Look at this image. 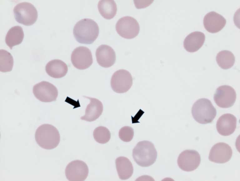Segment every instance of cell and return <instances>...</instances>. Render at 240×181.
I'll list each match as a JSON object with an SVG mask.
<instances>
[{
  "instance_id": "1",
  "label": "cell",
  "mask_w": 240,
  "mask_h": 181,
  "mask_svg": "<svg viewBox=\"0 0 240 181\" xmlns=\"http://www.w3.org/2000/svg\"><path fill=\"white\" fill-rule=\"evenodd\" d=\"M99 33L98 24L93 20L85 18L79 21L75 25L73 34L78 43L89 44L97 38Z\"/></svg>"
},
{
  "instance_id": "2",
  "label": "cell",
  "mask_w": 240,
  "mask_h": 181,
  "mask_svg": "<svg viewBox=\"0 0 240 181\" xmlns=\"http://www.w3.org/2000/svg\"><path fill=\"white\" fill-rule=\"evenodd\" d=\"M35 137L38 144L46 149L55 148L60 141V135L58 130L48 124L39 126L36 130Z\"/></svg>"
},
{
  "instance_id": "3",
  "label": "cell",
  "mask_w": 240,
  "mask_h": 181,
  "mask_svg": "<svg viewBox=\"0 0 240 181\" xmlns=\"http://www.w3.org/2000/svg\"><path fill=\"white\" fill-rule=\"evenodd\" d=\"M157 153L153 144L144 140L138 142L132 150V157L136 163L143 167L149 166L155 162Z\"/></svg>"
},
{
  "instance_id": "4",
  "label": "cell",
  "mask_w": 240,
  "mask_h": 181,
  "mask_svg": "<svg viewBox=\"0 0 240 181\" xmlns=\"http://www.w3.org/2000/svg\"><path fill=\"white\" fill-rule=\"evenodd\" d=\"M191 111L194 119L202 124L212 123L217 114L216 110L211 101L205 98L197 100L193 104Z\"/></svg>"
},
{
  "instance_id": "5",
  "label": "cell",
  "mask_w": 240,
  "mask_h": 181,
  "mask_svg": "<svg viewBox=\"0 0 240 181\" xmlns=\"http://www.w3.org/2000/svg\"><path fill=\"white\" fill-rule=\"evenodd\" d=\"M13 13L17 22L27 26L34 24L38 17L36 8L32 4L28 2L17 4L14 8Z\"/></svg>"
},
{
  "instance_id": "6",
  "label": "cell",
  "mask_w": 240,
  "mask_h": 181,
  "mask_svg": "<svg viewBox=\"0 0 240 181\" xmlns=\"http://www.w3.org/2000/svg\"><path fill=\"white\" fill-rule=\"evenodd\" d=\"M116 29L121 37L130 39L138 35L139 32L140 27L135 19L131 17L125 16L118 21L116 25Z\"/></svg>"
},
{
  "instance_id": "7",
  "label": "cell",
  "mask_w": 240,
  "mask_h": 181,
  "mask_svg": "<svg viewBox=\"0 0 240 181\" xmlns=\"http://www.w3.org/2000/svg\"><path fill=\"white\" fill-rule=\"evenodd\" d=\"M111 87L114 91L119 93L127 92L132 84V78L130 73L125 69L116 71L111 79Z\"/></svg>"
},
{
  "instance_id": "8",
  "label": "cell",
  "mask_w": 240,
  "mask_h": 181,
  "mask_svg": "<svg viewBox=\"0 0 240 181\" xmlns=\"http://www.w3.org/2000/svg\"><path fill=\"white\" fill-rule=\"evenodd\" d=\"M236 93L231 87L223 85L218 87L213 96L214 100L219 107L227 108L232 106L235 102Z\"/></svg>"
},
{
  "instance_id": "9",
  "label": "cell",
  "mask_w": 240,
  "mask_h": 181,
  "mask_svg": "<svg viewBox=\"0 0 240 181\" xmlns=\"http://www.w3.org/2000/svg\"><path fill=\"white\" fill-rule=\"evenodd\" d=\"M33 92L36 98L43 102L55 101L58 94L56 87L52 83L45 81L35 85Z\"/></svg>"
},
{
  "instance_id": "10",
  "label": "cell",
  "mask_w": 240,
  "mask_h": 181,
  "mask_svg": "<svg viewBox=\"0 0 240 181\" xmlns=\"http://www.w3.org/2000/svg\"><path fill=\"white\" fill-rule=\"evenodd\" d=\"M89 170L87 164L83 161L73 160L67 165L65 174L67 179L70 181H82L87 178Z\"/></svg>"
},
{
  "instance_id": "11",
  "label": "cell",
  "mask_w": 240,
  "mask_h": 181,
  "mask_svg": "<svg viewBox=\"0 0 240 181\" xmlns=\"http://www.w3.org/2000/svg\"><path fill=\"white\" fill-rule=\"evenodd\" d=\"M201 162L199 154L194 150H184L179 155L177 163L179 167L182 170L192 171L196 169Z\"/></svg>"
},
{
  "instance_id": "12",
  "label": "cell",
  "mask_w": 240,
  "mask_h": 181,
  "mask_svg": "<svg viewBox=\"0 0 240 181\" xmlns=\"http://www.w3.org/2000/svg\"><path fill=\"white\" fill-rule=\"evenodd\" d=\"M71 61L74 66L77 69H86L89 67L93 62L91 52L86 47H78L72 52Z\"/></svg>"
},
{
  "instance_id": "13",
  "label": "cell",
  "mask_w": 240,
  "mask_h": 181,
  "mask_svg": "<svg viewBox=\"0 0 240 181\" xmlns=\"http://www.w3.org/2000/svg\"><path fill=\"white\" fill-rule=\"evenodd\" d=\"M232 153V149L229 145L224 143H218L211 148L208 158L211 162L223 163L230 160Z\"/></svg>"
},
{
  "instance_id": "14",
  "label": "cell",
  "mask_w": 240,
  "mask_h": 181,
  "mask_svg": "<svg viewBox=\"0 0 240 181\" xmlns=\"http://www.w3.org/2000/svg\"><path fill=\"white\" fill-rule=\"evenodd\" d=\"M203 23L205 29L208 32L215 33L221 31L224 27L226 21L221 15L212 11L205 15Z\"/></svg>"
},
{
  "instance_id": "15",
  "label": "cell",
  "mask_w": 240,
  "mask_h": 181,
  "mask_svg": "<svg viewBox=\"0 0 240 181\" xmlns=\"http://www.w3.org/2000/svg\"><path fill=\"white\" fill-rule=\"evenodd\" d=\"M96 56L98 64L104 68L111 67L116 61L115 52L112 48L106 45L98 47L96 50Z\"/></svg>"
},
{
  "instance_id": "16",
  "label": "cell",
  "mask_w": 240,
  "mask_h": 181,
  "mask_svg": "<svg viewBox=\"0 0 240 181\" xmlns=\"http://www.w3.org/2000/svg\"><path fill=\"white\" fill-rule=\"evenodd\" d=\"M237 118L233 115L226 113L222 115L216 123V128L221 135L228 136L232 134L236 128Z\"/></svg>"
},
{
  "instance_id": "17",
  "label": "cell",
  "mask_w": 240,
  "mask_h": 181,
  "mask_svg": "<svg viewBox=\"0 0 240 181\" xmlns=\"http://www.w3.org/2000/svg\"><path fill=\"white\" fill-rule=\"evenodd\" d=\"M84 97L89 99L90 103L87 107L85 114L81 117L80 119L89 122L95 121L102 114L103 110L102 103L100 100L96 98Z\"/></svg>"
},
{
  "instance_id": "18",
  "label": "cell",
  "mask_w": 240,
  "mask_h": 181,
  "mask_svg": "<svg viewBox=\"0 0 240 181\" xmlns=\"http://www.w3.org/2000/svg\"><path fill=\"white\" fill-rule=\"evenodd\" d=\"M205 38L204 34L201 32L192 33L186 37L184 41V48L189 52H195L203 45Z\"/></svg>"
},
{
  "instance_id": "19",
  "label": "cell",
  "mask_w": 240,
  "mask_h": 181,
  "mask_svg": "<svg viewBox=\"0 0 240 181\" xmlns=\"http://www.w3.org/2000/svg\"><path fill=\"white\" fill-rule=\"evenodd\" d=\"M45 70L50 77L54 78H60L66 75L68 71V67L63 61L59 59H54L47 63Z\"/></svg>"
},
{
  "instance_id": "20",
  "label": "cell",
  "mask_w": 240,
  "mask_h": 181,
  "mask_svg": "<svg viewBox=\"0 0 240 181\" xmlns=\"http://www.w3.org/2000/svg\"><path fill=\"white\" fill-rule=\"evenodd\" d=\"M117 172L119 178L125 180L129 178L132 175L133 168L130 160L125 157H119L115 160Z\"/></svg>"
},
{
  "instance_id": "21",
  "label": "cell",
  "mask_w": 240,
  "mask_h": 181,
  "mask_svg": "<svg viewBox=\"0 0 240 181\" xmlns=\"http://www.w3.org/2000/svg\"><path fill=\"white\" fill-rule=\"evenodd\" d=\"M24 33L22 28L18 26L11 28L5 37L6 44L12 49L13 47L20 44L23 41Z\"/></svg>"
},
{
  "instance_id": "22",
  "label": "cell",
  "mask_w": 240,
  "mask_h": 181,
  "mask_svg": "<svg viewBox=\"0 0 240 181\" xmlns=\"http://www.w3.org/2000/svg\"><path fill=\"white\" fill-rule=\"evenodd\" d=\"M98 7L100 14L105 19H111L116 14L117 5L113 0H101Z\"/></svg>"
},
{
  "instance_id": "23",
  "label": "cell",
  "mask_w": 240,
  "mask_h": 181,
  "mask_svg": "<svg viewBox=\"0 0 240 181\" xmlns=\"http://www.w3.org/2000/svg\"><path fill=\"white\" fill-rule=\"evenodd\" d=\"M216 60L220 67L224 69H227L233 65L235 58L232 52L224 50L218 53L216 57Z\"/></svg>"
},
{
  "instance_id": "24",
  "label": "cell",
  "mask_w": 240,
  "mask_h": 181,
  "mask_svg": "<svg viewBox=\"0 0 240 181\" xmlns=\"http://www.w3.org/2000/svg\"><path fill=\"white\" fill-rule=\"evenodd\" d=\"M13 59L10 53L4 49L0 50V71L2 72L11 71L13 68Z\"/></svg>"
},
{
  "instance_id": "25",
  "label": "cell",
  "mask_w": 240,
  "mask_h": 181,
  "mask_svg": "<svg viewBox=\"0 0 240 181\" xmlns=\"http://www.w3.org/2000/svg\"><path fill=\"white\" fill-rule=\"evenodd\" d=\"M93 136L94 139L98 143L104 144L110 140L111 133L109 130L106 127L100 126L94 129Z\"/></svg>"
},
{
  "instance_id": "26",
  "label": "cell",
  "mask_w": 240,
  "mask_h": 181,
  "mask_svg": "<svg viewBox=\"0 0 240 181\" xmlns=\"http://www.w3.org/2000/svg\"><path fill=\"white\" fill-rule=\"evenodd\" d=\"M134 132L132 128L125 126L119 130L118 135L120 138L125 142L130 141L133 138Z\"/></svg>"
},
{
  "instance_id": "27",
  "label": "cell",
  "mask_w": 240,
  "mask_h": 181,
  "mask_svg": "<svg viewBox=\"0 0 240 181\" xmlns=\"http://www.w3.org/2000/svg\"><path fill=\"white\" fill-rule=\"evenodd\" d=\"M153 180L154 181V179H153V178L151 177L150 176H149L148 175H143V176H142L139 178H138L136 180Z\"/></svg>"
}]
</instances>
